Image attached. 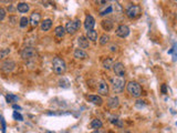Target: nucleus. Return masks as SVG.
<instances>
[{
    "label": "nucleus",
    "mask_w": 177,
    "mask_h": 133,
    "mask_svg": "<svg viewBox=\"0 0 177 133\" xmlns=\"http://www.w3.org/2000/svg\"><path fill=\"white\" fill-rule=\"evenodd\" d=\"M52 69L57 74H63L67 70L65 61L60 57H55L52 61Z\"/></svg>",
    "instance_id": "1"
},
{
    "label": "nucleus",
    "mask_w": 177,
    "mask_h": 133,
    "mask_svg": "<svg viewBox=\"0 0 177 133\" xmlns=\"http://www.w3.org/2000/svg\"><path fill=\"white\" fill-rule=\"evenodd\" d=\"M111 84H112V89L115 93H121L124 90L125 86V79L120 78V77H114L111 79Z\"/></svg>",
    "instance_id": "2"
},
{
    "label": "nucleus",
    "mask_w": 177,
    "mask_h": 133,
    "mask_svg": "<svg viewBox=\"0 0 177 133\" xmlns=\"http://www.w3.org/2000/svg\"><path fill=\"white\" fill-rule=\"evenodd\" d=\"M126 90H127V92L131 94L132 97H134V98H139V97H141V94H142V88H141V86H139L137 82H135V81L129 82L127 86H126Z\"/></svg>",
    "instance_id": "3"
},
{
    "label": "nucleus",
    "mask_w": 177,
    "mask_h": 133,
    "mask_svg": "<svg viewBox=\"0 0 177 133\" xmlns=\"http://www.w3.org/2000/svg\"><path fill=\"white\" fill-rule=\"evenodd\" d=\"M37 55H38V52H37V50L33 47H26L21 51V58L23 60H26V61L36 59Z\"/></svg>",
    "instance_id": "4"
},
{
    "label": "nucleus",
    "mask_w": 177,
    "mask_h": 133,
    "mask_svg": "<svg viewBox=\"0 0 177 133\" xmlns=\"http://www.w3.org/2000/svg\"><path fill=\"white\" fill-rule=\"evenodd\" d=\"M81 27V20L80 19H77L74 21H69L67 26H65V32H68L70 34H74L75 32L79 30V28Z\"/></svg>",
    "instance_id": "5"
},
{
    "label": "nucleus",
    "mask_w": 177,
    "mask_h": 133,
    "mask_svg": "<svg viewBox=\"0 0 177 133\" xmlns=\"http://www.w3.org/2000/svg\"><path fill=\"white\" fill-rule=\"evenodd\" d=\"M141 11H142V9L139 5H132L126 9V16L130 19H135L136 17H139L141 15Z\"/></svg>",
    "instance_id": "6"
},
{
    "label": "nucleus",
    "mask_w": 177,
    "mask_h": 133,
    "mask_svg": "<svg viewBox=\"0 0 177 133\" xmlns=\"http://www.w3.org/2000/svg\"><path fill=\"white\" fill-rule=\"evenodd\" d=\"M15 68V62L12 61V60H6V61L0 63V70L6 72V73H9V72L13 71Z\"/></svg>",
    "instance_id": "7"
},
{
    "label": "nucleus",
    "mask_w": 177,
    "mask_h": 133,
    "mask_svg": "<svg viewBox=\"0 0 177 133\" xmlns=\"http://www.w3.org/2000/svg\"><path fill=\"white\" fill-rule=\"evenodd\" d=\"M112 69H113L114 73H115L117 77L123 78L124 76H125V67H124V64L122 62H114Z\"/></svg>",
    "instance_id": "8"
},
{
    "label": "nucleus",
    "mask_w": 177,
    "mask_h": 133,
    "mask_svg": "<svg viewBox=\"0 0 177 133\" xmlns=\"http://www.w3.org/2000/svg\"><path fill=\"white\" fill-rule=\"evenodd\" d=\"M115 34L120 38H126L130 34V28L125 24H121L117 27V29L115 30Z\"/></svg>",
    "instance_id": "9"
},
{
    "label": "nucleus",
    "mask_w": 177,
    "mask_h": 133,
    "mask_svg": "<svg viewBox=\"0 0 177 133\" xmlns=\"http://www.w3.org/2000/svg\"><path fill=\"white\" fill-rule=\"evenodd\" d=\"M96 89H98V92L101 94V95H108V84L106 83V81H104V80H100L99 82H98V86H96Z\"/></svg>",
    "instance_id": "10"
},
{
    "label": "nucleus",
    "mask_w": 177,
    "mask_h": 133,
    "mask_svg": "<svg viewBox=\"0 0 177 133\" xmlns=\"http://www.w3.org/2000/svg\"><path fill=\"white\" fill-rule=\"evenodd\" d=\"M94 26H95V20H94V18H93L91 15H87V16L85 17V20H84V27H85V29H86V31L93 30Z\"/></svg>",
    "instance_id": "11"
},
{
    "label": "nucleus",
    "mask_w": 177,
    "mask_h": 133,
    "mask_svg": "<svg viewBox=\"0 0 177 133\" xmlns=\"http://www.w3.org/2000/svg\"><path fill=\"white\" fill-rule=\"evenodd\" d=\"M106 104H108V107L110 109H117L118 107H120V100H118V98L117 97H111V98H108V101H106Z\"/></svg>",
    "instance_id": "12"
},
{
    "label": "nucleus",
    "mask_w": 177,
    "mask_h": 133,
    "mask_svg": "<svg viewBox=\"0 0 177 133\" xmlns=\"http://www.w3.org/2000/svg\"><path fill=\"white\" fill-rule=\"evenodd\" d=\"M40 19H41V16H40V14L39 12H32L30 16V19H29V22L31 24L32 27H37L40 22Z\"/></svg>",
    "instance_id": "13"
},
{
    "label": "nucleus",
    "mask_w": 177,
    "mask_h": 133,
    "mask_svg": "<svg viewBox=\"0 0 177 133\" xmlns=\"http://www.w3.org/2000/svg\"><path fill=\"white\" fill-rule=\"evenodd\" d=\"M101 26L105 31H111L114 27V22L111 19H104V20L101 21Z\"/></svg>",
    "instance_id": "14"
},
{
    "label": "nucleus",
    "mask_w": 177,
    "mask_h": 133,
    "mask_svg": "<svg viewBox=\"0 0 177 133\" xmlns=\"http://www.w3.org/2000/svg\"><path fill=\"white\" fill-rule=\"evenodd\" d=\"M87 100L95 105H99V107L103 104V100L100 95H87Z\"/></svg>",
    "instance_id": "15"
},
{
    "label": "nucleus",
    "mask_w": 177,
    "mask_h": 133,
    "mask_svg": "<svg viewBox=\"0 0 177 133\" xmlns=\"http://www.w3.org/2000/svg\"><path fill=\"white\" fill-rule=\"evenodd\" d=\"M77 45H79V47L81 48L82 50L90 47V42H89V40L86 39V37H83V36L77 38Z\"/></svg>",
    "instance_id": "16"
},
{
    "label": "nucleus",
    "mask_w": 177,
    "mask_h": 133,
    "mask_svg": "<svg viewBox=\"0 0 177 133\" xmlns=\"http://www.w3.org/2000/svg\"><path fill=\"white\" fill-rule=\"evenodd\" d=\"M73 55H74V58L81 59V60H84V59L87 58V53L85 52L84 50H82V49H75Z\"/></svg>",
    "instance_id": "17"
},
{
    "label": "nucleus",
    "mask_w": 177,
    "mask_h": 133,
    "mask_svg": "<svg viewBox=\"0 0 177 133\" xmlns=\"http://www.w3.org/2000/svg\"><path fill=\"white\" fill-rule=\"evenodd\" d=\"M29 5L27 3V2H20V3H18V6H17V10L19 11V12H21V14H26V12H28L29 11Z\"/></svg>",
    "instance_id": "18"
},
{
    "label": "nucleus",
    "mask_w": 177,
    "mask_h": 133,
    "mask_svg": "<svg viewBox=\"0 0 177 133\" xmlns=\"http://www.w3.org/2000/svg\"><path fill=\"white\" fill-rule=\"evenodd\" d=\"M52 27V20L51 19H46L44 21L41 22V30L42 31H48Z\"/></svg>",
    "instance_id": "19"
},
{
    "label": "nucleus",
    "mask_w": 177,
    "mask_h": 133,
    "mask_svg": "<svg viewBox=\"0 0 177 133\" xmlns=\"http://www.w3.org/2000/svg\"><path fill=\"white\" fill-rule=\"evenodd\" d=\"M86 39L91 40V41H93V42L98 41V32L95 31L94 29H93V30H89V31H86Z\"/></svg>",
    "instance_id": "20"
},
{
    "label": "nucleus",
    "mask_w": 177,
    "mask_h": 133,
    "mask_svg": "<svg viewBox=\"0 0 177 133\" xmlns=\"http://www.w3.org/2000/svg\"><path fill=\"white\" fill-rule=\"evenodd\" d=\"M54 34H55V37H58V38H63V37L65 36V29H64V27L58 26V27L54 29Z\"/></svg>",
    "instance_id": "21"
},
{
    "label": "nucleus",
    "mask_w": 177,
    "mask_h": 133,
    "mask_svg": "<svg viewBox=\"0 0 177 133\" xmlns=\"http://www.w3.org/2000/svg\"><path fill=\"white\" fill-rule=\"evenodd\" d=\"M113 64H114V60L112 58H106L103 60V68L106 69V70H110L113 68Z\"/></svg>",
    "instance_id": "22"
},
{
    "label": "nucleus",
    "mask_w": 177,
    "mask_h": 133,
    "mask_svg": "<svg viewBox=\"0 0 177 133\" xmlns=\"http://www.w3.org/2000/svg\"><path fill=\"white\" fill-rule=\"evenodd\" d=\"M110 14H113V5H108L105 8L102 9V10L100 11L101 17L108 16V15H110Z\"/></svg>",
    "instance_id": "23"
},
{
    "label": "nucleus",
    "mask_w": 177,
    "mask_h": 133,
    "mask_svg": "<svg viewBox=\"0 0 177 133\" xmlns=\"http://www.w3.org/2000/svg\"><path fill=\"white\" fill-rule=\"evenodd\" d=\"M102 126H103V123H102V121H101L100 119H94L92 122H91V124H90V128L94 129V130L101 129Z\"/></svg>",
    "instance_id": "24"
},
{
    "label": "nucleus",
    "mask_w": 177,
    "mask_h": 133,
    "mask_svg": "<svg viewBox=\"0 0 177 133\" xmlns=\"http://www.w3.org/2000/svg\"><path fill=\"white\" fill-rule=\"evenodd\" d=\"M110 121H111L112 124L116 125V126H118V128H123V125H124L123 121H122L121 119H118V117H111Z\"/></svg>",
    "instance_id": "25"
},
{
    "label": "nucleus",
    "mask_w": 177,
    "mask_h": 133,
    "mask_svg": "<svg viewBox=\"0 0 177 133\" xmlns=\"http://www.w3.org/2000/svg\"><path fill=\"white\" fill-rule=\"evenodd\" d=\"M99 42H100L101 46H105L106 43L110 42V36L108 34H102L100 40H99Z\"/></svg>",
    "instance_id": "26"
},
{
    "label": "nucleus",
    "mask_w": 177,
    "mask_h": 133,
    "mask_svg": "<svg viewBox=\"0 0 177 133\" xmlns=\"http://www.w3.org/2000/svg\"><path fill=\"white\" fill-rule=\"evenodd\" d=\"M10 55V49L9 48H5L0 50V60H3L5 58H7Z\"/></svg>",
    "instance_id": "27"
},
{
    "label": "nucleus",
    "mask_w": 177,
    "mask_h": 133,
    "mask_svg": "<svg viewBox=\"0 0 177 133\" xmlns=\"http://www.w3.org/2000/svg\"><path fill=\"white\" fill-rule=\"evenodd\" d=\"M6 100H7L8 103H13V102L18 101L19 98L17 95H13V94H8V95H6Z\"/></svg>",
    "instance_id": "28"
},
{
    "label": "nucleus",
    "mask_w": 177,
    "mask_h": 133,
    "mask_svg": "<svg viewBox=\"0 0 177 133\" xmlns=\"http://www.w3.org/2000/svg\"><path fill=\"white\" fill-rule=\"evenodd\" d=\"M28 24H29V19H28L27 17L20 18V20H19V26H20L21 28H26Z\"/></svg>",
    "instance_id": "29"
},
{
    "label": "nucleus",
    "mask_w": 177,
    "mask_h": 133,
    "mask_svg": "<svg viewBox=\"0 0 177 133\" xmlns=\"http://www.w3.org/2000/svg\"><path fill=\"white\" fill-rule=\"evenodd\" d=\"M13 119H15V120H17V121H22L23 117L21 115V114H20V113H18L17 111H15V112H13Z\"/></svg>",
    "instance_id": "30"
},
{
    "label": "nucleus",
    "mask_w": 177,
    "mask_h": 133,
    "mask_svg": "<svg viewBox=\"0 0 177 133\" xmlns=\"http://www.w3.org/2000/svg\"><path fill=\"white\" fill-rule=\"evenodd\" d=\"M6 18V10L0 7V21H2Z\"/></svg>",
    "instance_id": "31"
},
{
    "label": "nucleus",
    "mask_w": 177,
    "mask_h": 133,
    "mask_svg": "<svg viewBox=\"0 0 177 133\" xmlns=\"http://www.w3.org/2000/svg\"><path fill=\"white\" fill-rule=\"evenodd\" d=\"M135 105H136V108H143V107H145V102L142 101V100H139V101H136Z\"/></svg>",
    "instance_id": "32"
},
{
    "label": "nucleus",
    "mask_w": 177,
    "mask_h": 133,
    "mask_svg": "<svg viewBox=\"0 0 177 133\" xmlns=\"http://www.w3.org/2000/svg\"><path fill=\"white\" fill-rule=\"evenodd\" d=\"M110 50H111V51H113V52H115V51H117V46L112 45V46L110 47Z\"/></svg>",
    "instance_id": "33"
},
{
    "label": "nucleus",
    "mask_w": 177,
    "mask_h": 133,
    "mask_svg": "<svg viewBox=\"0 0 177 133\" xmlns=\"http://www.w3.org/2000/svg\"><path fill=\"white\" fill-rule=\"evenodd\" d=\"M162 92L164 94L167 93V90H166V84H163V86H162Z\"/></svg>",
    "instance_id": "34"
},
{
    "label": "nucleus",
    "mask_w": 177,
    "mask_h": 133,
    "mask_svg": "<svg viewBox=\"0 0 177 133\" xmlns=\"http://www.w3.org/2000/svg\"><path fill=\"white\" fill-rule=\"evenodd\" d=\"M93 133H108L106 131H104V130H101V129H98V130H95Z\"/></svg>",
    "instance_id": "35"
},
{
    "label": "nucleus",
    "mask_w": 177,
    "mask_h": 133,
    "mask_svg": "<svg viewBox=\"0 0 177 133\" xmlns=\"http://www.w3.org/2000/svg\"><path fill=\"white\" fill-rule=\"evenodd\" d=\"M15 110H21V108L19 107V105H17V104H13V107H12Z\"/></svg>",
    "instance_id": "36"
},
{
    "label": "nucleus",
    "mask_w": 177,
    "mask_h": 133,
    "mask_svg": "<svg viewBox=\"0 0 177 133\" xmlns=\"http://www.w3.org/2000/svg\"><path fill=\"white\" fill-rule=\"evenodd\" d=\"M121 133H131L130 131H126V130H124V131H122Z\"/></svg>",
    "instance_id": "37"
},
{
    "label": "nucleus",
    "mask_w": 177,
    "mask_h": 133,
    "mask_svg": "<svg viewBox=\"0 0 177 133\" xmlns=\"http://www.w3.org/2000/svg\"><path fill=\"white\" fill-rule=\"evenodd\" d=\"M44 133H54V132H50V131H44Z\"/></svg>",
    "instance_id": "38"
}]
</instances>
